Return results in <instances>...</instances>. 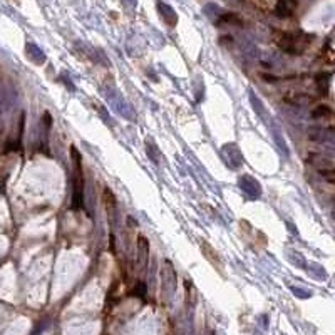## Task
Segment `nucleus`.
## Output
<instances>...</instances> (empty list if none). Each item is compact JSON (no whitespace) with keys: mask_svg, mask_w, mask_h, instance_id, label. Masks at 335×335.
Returning <instances> with one entry per match:
<instances>
[{"mask_svg":"<svg viewBox=\"0 0 335 335\" xmlns=\"http://www.w3.org/2000/svg\"><path fill=\"white\" fill-rule=\"evenodd\" d=\"M270 121V133H271V137H273L275 144H277V148L280 149V153H282L285 157H290V149H289V144H287L285 141V136H283L282 129H280V126L275 123L273 119H268Z\"/></svg>","mask_w":335,"mask_h":335,"instance_id":"nucleus-7","label":"nucleus"},{"mask_svg":"<svg viewBox=\"0 0 335 335\" xmlns=\"http://www.w3.org/2000/svg\"><path fill=\"white\" fill-rule=\"evenodd\" d=\"M320 175L324 178H329V176H335V168H329V169H320Z\"/></svg>","mask_w":335,"mask_h":335,"instance_id":"nucleus-26","label":"nucleus"},{"mask_svg":"<svg viewBox=\"0 0 335 335\" xmlns=\"http://www.w3.org/2000/svg\"><path fill=\"white\" fill-rule=\"evenodd\" d=\"M291 12H293V3H291L290 0H278L277 7H275V15H277V17H280V19L290 17Z\"/></svg>","mask_w":335,"mask_h":335,"instance_id":"nucleus-13","label":"nucleus"},{"mask_svg":"<svg viewBox=\"0 0 335 335\" xmlns=\"http://www.w3.org/2000/svg\"><path fill=\"white\" fill-rule=\"evenodd\" d=\"M161 277H163V297L166 295L168 302L173 298L176 291V287H178V277H176L175 267L169 260H164L163 262V268H161Z\"/></svg>","mask_w":335,"mask_h":335,"instance_id":"nucleus-3","label":"nucleus"},{"mask_svg":"<svg viewBox=\"0 0 335 335\" xmlns=\"http://www.w3.org/2000/svg\"><path fill=\"white\" fill-rule=\"evenodd\" d=\"M287 253H289V255H287V258L290 260L291 265H295L297 268H307V265H309V263H307V260L303 258V255L300 253V251L289 250Z\"/></svg>","mask_w":335,"mask_h":335,"instance_id":"nucleus-17","label":"nucleus"},{"mask_svg":"<svg viewBox=\"0 0 335 335\" xmlns=\"http://www.w3.org/2000/svg\"><path fill=\"white\" fill-rule=\"evenodd\" d=\"M330 114V108H327V106H318L317 109L312 112V117L313 119H318V117H325Z\"/></svg>","mask_w":335,"mask_h":335,"instance_id":"nucleus-24","label":"nucleus"},{"mask_svg":"<svg viewBox=\"0 0 335 335\" xmlns=\"http://www.w3.org/2000/svg\"><path fill=\"white\" fill-rule=\"evenodd\" d=\"M146 153H148V157L155 164H159L161 163V153H159L157 146L153 143V141H146Z\"/></svg>","mask_w":335,"mask_h":335,"instance_id":"nucleus-18","label":"nucleus"},{"mask_svg":"<svg viewBox=\"0 0 335 335\" xmlns=\"http://www.w3.org/2000/svg\"><path fill=\"white\" fill-rule=\"evenodd\" d=\"M250 102H251V106H253V109H255V112L258 114L262 119H265L267 121V111H265V106H263V102L262 99L257 96V94L253 92V90H250Z\"/></svg>","mask_w":335,"mask_h":335,"instance_id":"nucleus-15","label":"nucleus"},{"mask_svg":"<svg viewBox=\"0 0 335 335\" xmlns=\"http://www.w3.org/2000/svg\"><path fill=\"white\" fill-rule=\"evenodd\" d=\"M215 23H216V25H223V23H228V25H236V27H242L243 25L242 19H240L236 14H231V12H223V14L215 21Z\"/></svg>","mask_w":335,"mask_h":335,"instance_id":"nucleus-12","label":"nucleus"},{"mask_svg":"<svg viewBox=\"0 0 335 335\" xmlns=\"http://www.w3.org/2000/svg\"><path fill=\"white\" fill-rule=\"evenodd\" d=\"M94 108H96V111H99V112H101V116H102V117H104V119H106V121H108V119H109V116H108V112H106L104 106H101V104H96V106H94Z\"/></svg>","mask_w":335,"mask_h":335,"instance_id":"nucleus-27","label":"nucleus"},{"mask_svg":"<svg viewBox=\"0 0 335 335\" xmlns=\"http://www.w3.org/2000/svg\"><path fill=\"white\" fill-rule=\"evenodd\" d=\"M157 12H159L161 19L164 21V23L169 27H175L176 23H178V14L175 12L169 3H164V2H157Z\"/></svg>","mask_w":335,"mask_h":335,"instance_id":"nucleus-9","label":"nucleus"},{"mask_svg":"<svg viewBox=\"0 0 335 335\" xmlns=\"http://www.w3.org/2000/svg\"><path fill=\"white\" fill-rule=\"evenodd\" d=\"M238 186L250 200H258L262 196V184L258 183L253 176L243 175L238 178Z\"/></svg>","mask_w":335,"mask_h":335,"instance_id":"nucleus-4","label":"nucleus"},{"mask_svg":"<svg viewBox=\"0 0 335 335\" xmlns=\"http://www.w3.org/2000/svg\"><path fill=\"white\" fill-rule=\"evenodd\" d=\"M25 52H27V57H29L30 61L34 62V64L41 66V64H44V62H45V54H44V50H42L37 44H34V42H27Z\"/></svg>","mask_w":335,"mask_h":335,"instance_id":"nucleus-11","label":"nucleus"},{"mask_svg":"<svg viewBox=\"0 0 335 335\" xmlns=\"http://www.w3.org/2000/svg\"><path fill=\"white\" fill-rule=\"evenodd\" d=\"M329 79H330V74L327 72H320L315 77V84H317L320 94H327V90H329Z\"/></svg>","mask_w":335,"mask_h":335,"instance_id":"nucleus-19","label":"nucleus"},{"mask_svg":"<svg viewBox=\"0 0 335 335\" xmlns=\"http://www.w3.org/2000/svg\"><path fill=\"white\" fill-rule=\"evenodd\" d=\"M123 2L124 7H128V9H134L136 7V0H121Z\"/></svg>","mask_w":335,"mask_h":335,"instance_id":"nucleus-28","label":"nucleus"},{"mask_svg":"<svg viewBox=\"0 0 335 335\" xmlns=\"http://www.w3.org/2000/svg\"><path fill=\"white\" fill-rule=\"evenodd\" d=\"M309 35H302V34H285L277 41V44L283 52L291 54V56H298L302 54V50L305 49V45L309 44Z\"/></svg>","mask_w":335,"mask_h":335,"instance_id":"nucleus-2","label":"nucleus"},{"mask_svg":"<svg viewBox=\"0 0 335 335\" xmlns=\"http://www.w3.org/2000/svg\"><path fill=\"white\" fill-rule=\"evenodd\" d=\"M109 248L112 250V253H116V246H114V235H111V243H109Z\"/></svg>","mask_w":335,"mask_h":335,"instance_id":"nucleus-29","label":"nucleus"},{"mask_svg":"<svg viewBox=\"0 0 335 335\" xmlns=\"http://www.w3.org/2000/svg\"><path fill=\"white\" fill-rule=\"evenodd\" d=\"M290 290H291V293H293L295 297H298V298H310L313 295L310 290L302 289V287H295V285H290Z\"/></svg>","mask_w":335,"mask_h":335,"instance_id":"nucleus-22","label":"nucleus"},{"mask_svg":"<svg viewBox=\"0 0 335 335\" xmlns=\"http://www.w3.org/2000/svg\"><path fill=\"white\" fill-rule=\"evenodd\" d=\"M330 181V183H335V176H329V178H327Z\"/></svg>","mask_w":335,"mask_h":335,"instance_id":"nucleus-30","label":"nucleus"},{"mask_svg":"<svg viewBox=\"0 0 335 335\" xmlns=\"http://www.w3.org/2000/svg\"><path fill=\"white\" fill-rule=\"evenodd\" d=\"M102 201H104L106 211H108L109 222L112 223V226H116V220H117V204H116V198H114L112 191L109 188H104V193H102Z\"/></svg>","mask_w":335,"mask_h":335,"instance_id":"nucleus-8","label":"nucleus"},{"mask_svg":"<svg viewBox=\"0 0 335 335\" xmlns=\"http://www.w3.org/2000/svg\"><path fill=\"white\" fill-rule=\"evenodd\" d=\"M307 270H309V273L312 275L313 278H317L318 282H325L327 280L325 268L322 265H318V263H309V265H307Z\"/></svg>","mask_w":335,"mask_h":335,"instance_id":"nucleus-16","label":"nucleus"},{"mask_svg":"<svg viewBox=\"0 0 335 335\" xmlns=\"http://www.w3.org/2000/svg\"><path fill=\"white\" fill-rule=\"evenodd\" d=\"M137 268L141 271L144 270L146 265H148V258H149V243L144 236H139L137 238Z\"/></svg>","mask_w":335,"mask_h":335,"instance_id":"nucleus-10","label":"nucleus"},{"mask_svg":"<svg viewBox=\"0 0 335 335\" xmlns=\"http://www.w3.org/2000/svg\"><path fill=\"white\" fill-rule=\"evenodd\" d=\"M285 101L293 106H302V104H307V102L312 101V97L307 96V94H293V96L285 97Z\"/></svg>","mask_w":335,"mask_h":335,"instance_id":"nucleus-20","label":"nucleus"},{"mask_svg":"<svg viewBox=\"0 0 335 335\" xmlns=\"http://www.w3.org/2000/svg\"><path fill=\"white\" fill-rule=\"evenodd\" d=\"M262 79L265 82H278L280 81L277 76H271V74H262Z\"/></svg>","mask_w":335,"mask_h":335,"instance_id":"nucleus-25","label":"nucleus"},{"mask_svg":"<svg viewBox=\"0 0 335 335\" xmlns=\"http://www.w3.org/2000/svg\"><path fill=\"white\" fill-rule=\"evenodd\" d=\"M70 155L74 159V168H76V175H74V191L72 200H70V208L72 210H81L84 206V176H82V166H81V155L74 146H70Z\"/></svg>","mask_w":335,"mask_h":335,"instance_id":"nucleus-1","label":"nucleus"},{"mask_svg":"<svg viewBox=\"0 0 335 335\" xmlns=\"http://www.w3.org/2000/svg\"><path fill=\"white\" fill-rule=\"evenodd\" d=\"M201 248H203V251H204V257H206L208 260H210V262H211L215 267H220V270H223V262H222V260H220L218 253H216V251L213 250V248H211L210 245H208L206 242H203V243H201Z\"/></svg>","mask_w":335,"mask_h":335,"instance_id":"nucleus-14","label":"nucleus"},{"mask_svg":"<svg viewBox=\"0 0 335 335\" xmlns=\"http://www.w3.org/2000/svg\"><path fill=\"white\" fill-rule=\"evenodd\" d=\"M223 9L220 5H216V3H213V2H210V3H206V5H204V14L208 15V17H213V15H216V19L220 17V15L223 14ZM215 19V21H216Z\"/></svg>","mask_w":335,"mask_h":335,"instance_id":"nucleus-21","label":"nucleus"},{"mask_svg":"<svg viewBox=\"0 0 335 335\" xmlns=\"http://www.w3.org/2000/svg\"><path fill=\"white\" fill-rule=\"evenodd\" d=\"M131 295L133 297H139V298H144L146 295H148V289H146V285L143 282H137L136 287L131 290Z\"/></svg>","mask_w":335,"mask_h":335,"instance_id":"nucleus-23","label":"nucleus"},{"mask_svg":"<svg viewBox=\"0 0 335 335\" xmlns=\"http://www.w3.org/2000/svg\"><path fill=\"white\" fill-rule=\"evenodd\" d=\"M106 96H108L109 102L112 104V108L116 109V111L119 112L121 116L128 117V119H134V112H133L131 106H129L128 102L123 99V97H121V94L117 92V90H112V92H111V89H109Z\"/></svg>","mask_w":335,"mask_h":335,"instance_id":"nucleus-6","label":"nucleus"},{"mask_svg":"<svg viewBox=\"0 0 335 335\" xmlns=\"http://www.w3.org/2000/svg\"><path fill=\"white\" fill-rule=\"evenodd\" d=\"M222 153H223V157L226 159L228 166H230L231 169H238V168L243 166V155H242L240 148L235 143L224 144Z\"/></svg>","mask_w":335,"mask_h":335,"instance_id":"nucleus-5","label":"nucleus"}]
</instances>
